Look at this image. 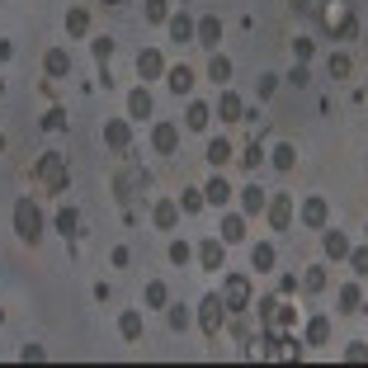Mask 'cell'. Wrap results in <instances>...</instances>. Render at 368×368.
Wrapping results in <instances>:
<instances>
[{
	"mask_svg": "<svg viewBox=\"0 0 368 368\" xmlns=\"http://www.w3.org/2000/svg\"><path fill=\"white\" fill-rule=\"evenodd\" d=\"M199 264H203V269H222V241L217 237H208L199 246Z\"/></svg>",
	"mask_w": 368,
	"mask_h": 368,
	"instance_id": "obj_15",
	"label": "cell"
},
{
	"mask_svg": "<svg viewBox=\"0 0 368 368\" xmlns=\"http://www.w3.org/2000/svg\"><path fill=\"white\" fill-rule=\"evenodd\" d=\"M326 255H331V260H344V255H349V241H344L340 232H326Z\"/></svg>",
	"mask_w": 368,
	"mask_h": 368,
	"instance_id": "obj_25",
	"label": "cell"
},
{
	"mask_svg": "<svg viewBox=\"0 0 368 368\" xmlns=\"http://www.w3.org/2000/svg\"><path fill=\"white\" fill-rule=\"evenodd\" d=\"M113 189H118V199H132V194H142V189H147V170H142V165H128V170H118V175H113Z\"/></svg>",
	"mask_w": 368,
	"mask_h": 368,
	"instance_id": "obj_7",
	"label": "cell"
},
{
	"mask_svg": "<svg viewBox=\"0 0 368 368\" xmlns=\"http://www.w3.org/2000/svg\"><path fill=\"white\" fill-rule=\"evenodd\" d=\"M85 28H90V15H85V10H71V15H66V33H71V38H80Z\"/></svg>",
	"mask_w": 368,
	"mask_h": 368,
	"instance_id": "obj_28",
	"label": "cell"
},
{
	"mask_svg": "<svg viewBox=\"0 0 368 368\" xmlns=\"http://www.w3.org/2000/svg\"><path fill=\"white\" fill-rule=\"evenodd\" d=\"M344 260H349V269H354V274H368V246H364V250H349Z\"/></svg>",
	"mask_w": 368,
	"mask_h": 368,
	"instance_id": "obj_38",
	"label": "cell"
},
{
	"mask_svg": "<svg viewBox=\"0 0 368 368\" xmlns=\"http://www.w3.org/2000/svg\"><path fill=\"white\" fill-rule=\"evenodd\" d=\"M43 128H48V132H62V128H66V113H62V109H53V113L43 118Z\"/></svg>",
	"mask_w": 368,
	"mask_h": 368,
	"instance_id": "obj_41",
	"label": "cell"
},
{
	"mask_svg": "<svg viewBox=\"0 0 368 368\" xmlns=\"http://www.w3.org/2000/svg\"><path fill=\"white\" fill-rule=\"evenodd\" d=\"M43 66H48V76H66V71H71V53H66V48H53V53L43 57Z\"/></svg>",
	"mask_w": 368,
	"mask_h": 368,
	"instance_id": "obj_16",
	"label": "cell"
},
{
	"mask_svg": "<svg viewBox=\"0 0 368 368\" xmlns=\"http://www.w3.org/2000/svg\"><path fill=\"white\" fill-rule=\"evenodd\" d=\"M0 151H5V137H0Z\"/></svg>",
	"mask_w": 368,
	"mask_h": 368,
	"instance_id": "obj_50",
	"label": "cell"
},
{
	"mask_svg": "<svg viewBox=\"0 0 368 368\" xmlns=\"http://www.w3.org/2000/svg\"><path fill=\"white\" fill-rule=\"evenodd\" d=\"M57 232H66V237L76 232V208H62V212H57Z\"/></svg>",
	"mask_w": 368,
	"mask_h": 368,
	"instance_id": "obj_39",
	"label": "cell"
},
{
	"mask_svg": "<svg viewBox=\"0 0 368 368\" xmlns=\"http://www.w3.org/2000/svg\"><path fill=\"white\" fill-rule=\"evenodd\" d=\"M222 302H227L232 312H246V307H250V279H246V274H232V279L222 284Z\"/></svg>",
	"mask_w": 368,
	"mask_h": 368,
	"instance_id": "obj_6",
	"label": "cell"
},
{
	"mask_svg": "<svg viewBox=\"0 0 368 368\" xmlns=\"http://www.w3.org/2000/svg\"><path fill=\"white\" fill-rule=\"evenodd\" d=\"M151 222H156L160 232H170V227L180 222V203H170V199H160V203H156V212H151Z\"/></svg>",
	"mask_w": 368,
	"mask_h": 368,
	"instance_id": "obj_12",
	"label": "cell"
},
{
	"mask_svg": "<svg viewBox=\"0 0 368 368\" xmlns=\"http://www.w3.org/2000/svg\"><path fill=\"white\" fill-rule=\"evenodd\" d=\"M128 137H132V128L123 123V118H109V123H104V142H109V147H118V151H123V147H128Z\"/></svg>",
	"mask_w": 368,
	"mask_h": 368,
	"instance_id": "obj_13",
	"label": "cell"
},
{
	"mask_svg": "<svg viewBox=\"0 0 368 368\" xmlns=\"http://www.w3.org/2000/svg\"><path fill=\"white\" fill-rule=\"evenodd\" d=\"M302 288L321 293V288H326V269H307V274H302Z\"/></svg>",
	"mask_w": 368,
	"mask_h": 368,
	"instance_id": "obj_35",
	"label": "cell"
},
{
	"mask_svg": "<svg viewBox=\"0 0 368 368\" xmlns=\"http://www.w3.org/2000/svg\"><path fill=\"white\" fill-rule=\"evenodd\" d=\"M208 76L217 80V85H222V80H232V62H227V57H212V62H208Z\"/></svg>",
	"mask_w": 368,
	"mask_h": 368,
	"instance_id": "obj_30",
	"label": "cell"
},
{
	"mask_svg": "<svg viewBox=\"0 0 368 368\" xmlns=\"http://www.w3.org/2000/svg\"><path fill=\"white\" fill-rule=\"evenodd\" d=\"M326 212H331V208H326V199H316V194H312V199L302 203V227H326Z\"/></svg>",
	"mask_w": 368,
	"mask_h": 368,
	"instance_id": "obj_11",
	"label": "cell"
},
{
	"mask_svg": "<svg viewBox=\"0 0 368 368\" xmlns=\"http://www.w3.org/2000/svg\"><path fill=\"white\" fill-rule=\"evenodd\" d=\"M264 312H260V321H264V331H288L293 321H297V312H293L284 297H269V302H260Z\"/></svg>",
	"mask_w": 368,
	"mask_h": 368,
	"instance_id": "obj_5",
	"label": "cell"
},
{
	"mask_svg": "<svg viewBox=\"0 0 368 368\" xmlns=\"http://www.w3.org/2000/svg\"><path fill=\"white\" fill-rule=\"evenodd\" d=\"M208 160H212V165H227V160H232V147H227L222 137H212V142H208Z\"/></svg>",
	"mask_w": 368,
	"mask_h": 368,
	"instance_id": "obj_27",
	"label": "cell"
},
{
	"mask_svg": "<svg viewBox=\"0 0 368 368\" xmlns=\"http://www.w3.org/2000/svg\"><path fill=\"white\" fill-rule=\"evenodd\" d=\"M250 264H255V269H274V246H255V250H250Z\"/></svg>",
	"mask_w": 368,
	"mask_h": 368,
	"instance_id": "obj_29",
	"label": "cell"
},
{
	"mask_svg": "<svg viewBox=\"0 0 368 368\" xmlns=\"http://www.w3.org/2000/svg\"><path fill=\"white\" fill-rule=\"evenodd\" d=\"M38 184H43V189H53V194L71 184V165H66L62 151H43V160H38Z\"/></svg>",
	"mask_w": 368,
	"mask_h": 368,
	"instance_id": "obj_2",
	"label": "cell"
},
{
	"mask_svg": "<svg viewBox=\"0 0 368 368\" xmlns=\"http://www.w3.org/2000/svg\"><path fill=\"white\" fill-rule=\"evenodd\" d=\"M288 222H293V199H288V194H274V203H269V227L284 232Z\"/></svg>",
	"mask_w": 368,
	"mask_h": 368,
	"instance_id": "obj_8",
	"label": "cell"
},
{
	"mask_svg": "<svg viewBox=\"0 0 368 368\" xmlns=\"http://www.w3.org/2000/svg\"><path fill=\"white\" fill-rule=\"evenodd\" d=\"M208 118H212L208 104H189V118H184V123H189L194 132H203V128H208Z\"/></svg>",
	"mask_w": 368,
	"mask_h": 368,
	"instance_id": "obj_24",
	"label": "cell"
},
{
	"mask_svg": "<svg viewBox=\"0 0 368 368\" xmlns=\"http://www.w3.org/2000/svg\"><path fill=\"white\" fill-rule=\"evenodd\" d=\"M293 160H297L293 147H274V165H279V170H293Z\"/></svg>",
	"mask_w": 368,
	"mask_h": 368,
	"instance_id": "obj_37",
	"label": "cell"
},
{
	"mask_svg": "<svg viewBox=\"0 0 368 368\" xmlns=\"http://www.w3.org/2000/svg\"><path fill=\"white\" fill-rule=\"evenodd\" d=\"M331 340V321H326V316H312V321H307V344H326Z\"/></svg>",
	"mask_w": 368,
	"mask_h": 368,
	"instance_id": "obj_18",
	"label": "cell"
},
{
	"mask_svg": "<svg viewBox=\"0 0 368 368\" xmlns=\"http://www.w3.org/2000/svg\"><path fill=\"white\" fill-rule=\"evenodd\" d=\"M128 113L132 118H147V113H151V95H147V90H132L128 95Z\"/></svg>",
	"mask_w": 368,
	"mask_h": 368,
	"instance_id": "obj_21",
	"label": "cell"
},
{
	"mask_svg": "<svg viewBox=\"0 0 368 368\" xmlns=\"http://www.w3.org/2000/svg\"><path fill=\"white\" fill-rule=\"evenodd\" d=\"M246 237V222L241 217H222V241H241Z\"/></svg>",
	"mask_w": 368,
	"mask_h": 368,
	"instance_id": "obj_31",
	"label": "cell"
},
{
	"mask_svg": "<svg viewBox=\"0 0 368 368\" xmlns=\"http://www.w3.org/2000/svg\"><path fill=\"white\" fill-rule=\"evenodd\" d=\"M19 359H28V364H38V359H43V344H24V349H19Z\"/></svg>",
	"mask_w": 368,
	"mask_h": 368,
	"instance_id": "obj_46",
	"label": "cell"
},
{
	"mask_svg": "<svg viewBox=\"0 0 368 368\" xmlns=\"http://www.w3.org/2000/svg\"><path fill=\"white\" fill-rule=\"evenodd\" d=\"M147 19H151V24L170 19V0H147Z\"/></svg>",
	"mask_w": 368,
	"mask_h": 368,
	"instance_id": "obj_34",
	"label": "cell"
},
{
	"mask_svg": "<svg viewBox=\"0 0 368 368\" xmlns=\"http://www.w3.org/2000/svg\"><path fill=\"white\" fill-rule=\"evenodd\" d=\"M0 95H5V80H0Z\"/></svg>",
	"mask_w": 368,
	"mask_h": 368,
	"instance_id": "obj_49",
	"label": "cell"
},
{
	"mask_svg": "<svg viewBox=\"0 0 368 368\" xmlns=\"http://www.w3.org/2000/svg\"><path fill=\"white\" fill-rule=\"evenodd\" d=\"M241 208L250 212V217H255V212L264 208V194H260V184H246V189H241Z\"/></svg>",
	"mask_w": 368,
	"mask_h": 368,
	"instance_id": "obj_20",
	"label": "cell"
},
{
	"mask_svg": "<svg viewBox=\"0 0 368 368\" xmlns=\"http://www.w3.org/2000/svg\"><path fill=\"white\" fill-rule=\"evenodd\" d=\"M170 326H175V331H184V326H189V312H184V307H175V312H170Z\"/></svg>",
	"mask_w": 368,
	"mask_h": 368,
	"instance_id": "obj_47",
	"label": "cell"
},
{
	"mask_svg": "<svg viewBox=\"0 0 368 368\" xmlns=\"http://www.w3.org/2000/svg\"><path fill=\"white\" fill-rule=\"evenodd\" d=\"M180 208L184 212H199V208H203V194H199V189H184V194H180Z\"/></svg>",
	"mask_w": 368,
	"mask_h": 368,
	"instance_id": "obj_36",
	"label": "cell"
},
{
	"mask_svg": "<svg viewBox=\"0 0 368 368\" xmlns=\"http://www.w3.org/2000/svg\"><path fill=\"white\" fill-rule=\"evenodd\" d=\"M293 53H297V62H307V57H312V43H307V38H297V43H293Z\"/></svg>",
	"mask_w": 368,
	"mask_h": 368,
	"instance_id": "obj_48",
	"label": "cell"
},
{
	"mask_svg": "<svg viewBox=\"0 0 368 368\" xmlns=\"http://www.w3.org/2000/svg\"><path fill=\"white\" fill-rule=\"evenodd\" d=\"M222 312H227V302H222L217 293H208V297L199 302V326H203V335H208V340L222 335Z\"/></svg>",
	"mask_w": 368,
	"mask_h": 368,
	"instance_id": "obj_4",
	"label": "cell"
},
{
	"mask_svg": "<svg viewBox=\"0 0 368 368\" xmlns=\"http://www.w3.org/2000/svg\"><path fill=\"white\" fill-rule=\"evenodd\" d=\"M170 260H175V264H189V246H184V241H175V246H170Z\"/></svg>",
	"mask_w": 368,
	"mask_h": 368,
	"instance_id": "obj_44",
	"label": "cell"
},
{
	"mask_svg": "<svg viewBox=\"0 0 368 368\" xmlns=\"http://www.w3.org/2000/svg\"><path fill=\"white\" fill-rule=\"evenodd\" d=\"M241 165H246V170H255V165H260V142H255V147H246V156H241Z\"/></svg>",
	"mask_w": 368,
	"mask_h": 368,
	"instance_id": "obj_43",
	"label": "cell"
},
{
	"mask_svg": "<svg viewBox=\"0 0 368 368\" xmlns=\"http://www.w3.org/2000/svg\"><path fill=\"white\" fill-rule=\"evenodd\" d=\"M95 57L109 62V57H113V43H109V38H95Z\"/></svg>",
	"mask_w": 368,
	"mask_h": 368,
	"instance_id": "obj_45",
	"label": "cell"
},
{
	"mask_svg": "<svg viewBox=\"0 0 368 368\" xmlns=\"http://www.w3.org/2000/svg\"><path fill=\"white\" fill-rule=\"evenodd\" d=\"M151 147H156L160 156H170V151L180 147V128H175V123H156V132H151Z\"/></svg>",
	"mask_w": 368,
	"mask_h": 368,
	"instance_id": "obj_9",
	"label": "cell"
},
{
	"mask_svg": "<svg viewBox=\"0 0 368 368\" xmlns=\"http://www.w3.org/2000/svg\"><path fill=\"white\" fill-rule=\"evenodd\" d=\"M217 113H222L227 123H241V113H246V109H241V100H237V95H232V90H227V95L217 100Z\"/></svg>",
	"mask_w": 368,
	"mask_h": 368,
	"instance_id": "obj_17",
	"label": "cell"
},
{
	"mask_svg": "<svg viewBox=\"0 0 368 368\" xmlns=\"http://www.w3.org/2000/svg\"><path fill=\"white\" fill-rule=\"evenodd\" d=\"M344 359H349V364H364V359H368V344H359V340H354L349 349H344Z\"/></svg>",
	"mask_w": 368,
	"mask_h": 368,
	"instance_id": "obj_42",
	"label": "cell"
},
{
	"mask_svg": "<svg viewBox=\"0 0 368 368\" xmlns=\"http://www.w3.org/2000/svg\"><path fill=\"white\" fill-rule=\"evenodd\" d=\"M118 331H123V340H137V335H142V316L123 312V316H118Z\"/></svg>",
	"mask_w": 368,
	"mask_h": 368,
	"instance_id": "obj_26",
	"label": "cell"
},
{
	"mask_svg": "<svg viewBox=\"0 0 368 368\" xmlns=\"http://www.w3.org/2000/svg\"><path fill=\"white\" fill-rule=\"evenodd\" d=\"M316 19H321V28H326V33L349 38V33H354V5H349V0H321Z\"/></svg>",
	"mask_w": 368,
	"mask_h": 368,
	"instance_id": "obj_1",
	"label": "cell"
},
{
	"mask_svg": "<svg viewBox=\"0 0 368 368\" xmlns=\"http://www.w3.org/2000/svg\"><path fill=\"white\" fill-rule=\"evenodd\" d=\"M340 312H359V284H344L340 288Z\"/></svg>",
	"mask_w": 368,
	"mask_h": 368,
	"instance_id": "obj_32",
	"label": "cell"
},
{
	"mask_svg": "<svg viewBox=\"0 0 368 368\" xmlns=\"http://www.w3.org/2000/svg\"><path fill=\"white\" fill-rule=\"evenodd\" d=\"M170 38H175V43H189V38H194V19H189V15H170Z\"/></svg>",
	"mask_w": 368,
	"mask_h": 368,
	"instance_id": "obj_19",
	"label": "cell"
},
{
	"mask_svg": "<svg viewBox=\"0 0 368 368\" xmlns=\"http://www.w3.org/2000/svg\"><path fill=\"white\" fill-rule=\"evenodd\" d=\"M15 232H19L24 241H38V237H43V212H38V203H33V199H19V203H15Z\"/></svg>",
	"mask_w": 368,
	"mask_h": 368,
	"instance_id": "obj_3",
	"label": "cell"
},
{
	"mask_svg": "<svg viewBox=\"0 0 368 368\" xmlns=\"http://www.w3.org/2000/svg\"><path fill=\"white\" fill-rule=\"evenodd\" d=\"M194 38H199V43H203V48H212V43H217V38H222V19H217V15H208V19H203V24H194Z\"/></svg>",
	"mask_w": 368,
	"mask_h": 368,
	"instance_id": "obj_14",
	"label": "cell"
},
{
	"mask_svg": "<svg viewBox=\"0 0 368 368\" xmlns=\"http://www.w3.org/2000/svg\"><path fill=\"white\" fill-rule=\"evenodd\" d=\"M160 71H165V62H160V53H156V48L137 53V76H142V80H156Z\"/></svg>",
	"mask_w": 368,
	"mask_h": 368,
	"instance_id": "obj_10",
	"label": "cell"
},
{
	"mask_svg": "<svg viewBox=\"0 0 368 368\" xmlns=\"http://www.w3.org/2000/svg\"><path fill=\"white\" fill-rule=\"evenodd\" d=\"M170 90H175V95H189V90H194V71H189V66H175V71H170Z\"/></svg>",
	"mask_w": 368,
	"mask_h": 368,
	"instance_id": "obj_23",
	"label": "cell"
},
{
	"mask_svg": "<svg viewBox=\"0 0 368 368\" xmlns=\"http://www.w3.org/2000/svg\"><path fill=\"white\" fill-rule=\"evenodd\" d=\"M203 199H208V203H217V208H222V203H227V199H232V189H227V180H222V175H217V180H208V189H203Z\"/></svg>",
	"mask_w": 368,
	"mask_h": 368,
	"instance_id": "obj_22",
	"label": "cell"
},
{
	"mask_svg": "<svg viewBox=\"0 0 368 368\" xmlns=\"http://www.w3.org/2000/svg\"><path fill=\"white\" fill-rule=\"evenodd\" d=\"M340 76H349V57L335 53V57H331V80H340Z\"/></svg>",
	"mask_w": 368,
	"mask_h": 368,
	"instance_id": "obj_40",
	"label": "cell"
},
{
	"mask_svg": "<svg viewBox=\"0 0 368 368\" xmlns=\"http://www.w3.org/2000/svg\"><path fill=\"white\" fill-rule=\"evenodd\" d=\"M165 297H170V288H165L160 279H151V284H147V302H151V307H165Z\"/></svg>",
	"mask_w": 368,
	"mask_h": 368,
	"instance_id": "obj_33",
	"label": "cell"
}]
</instances>
